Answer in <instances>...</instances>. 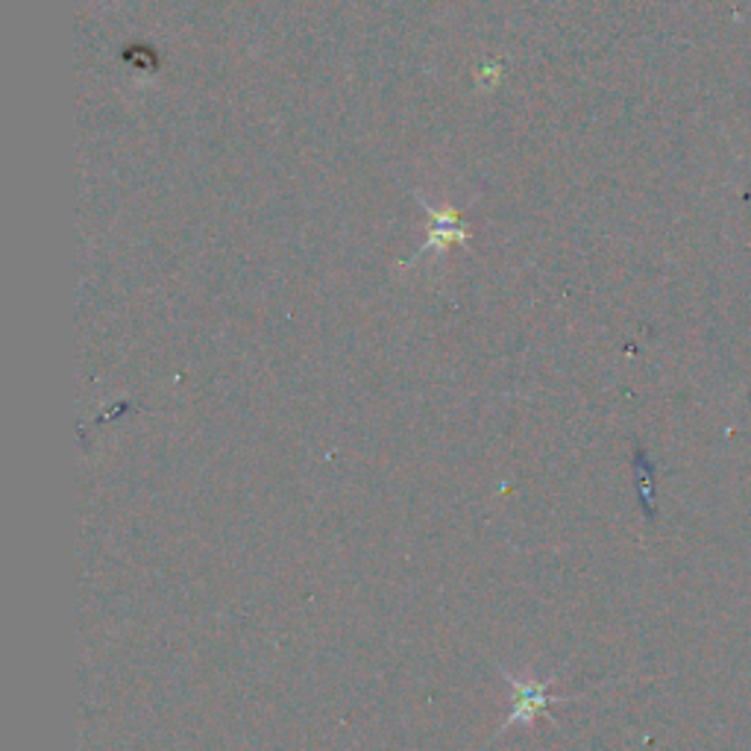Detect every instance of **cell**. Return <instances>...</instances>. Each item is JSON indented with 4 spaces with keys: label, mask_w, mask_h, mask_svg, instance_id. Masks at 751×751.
Returning a JSON list of instances; mask_svg holds the SVG:
<instances>
[{
    "label": "cell",
    "mask_w": 751,
    "mask_h": 751,
    "mask_svg": "<svg viewBox=\"0 0 751 751\" xmlns=\"http://www.w3.org/2000/svg\"><path fill=\"white\" fill-rule=\"evenodd\" d=\"M514 687V707H511L508 725H526L543 714L549 705V681H517L511 672H505Z\"/></svg>",
    "instance_id": "1"
}]
</instances>
